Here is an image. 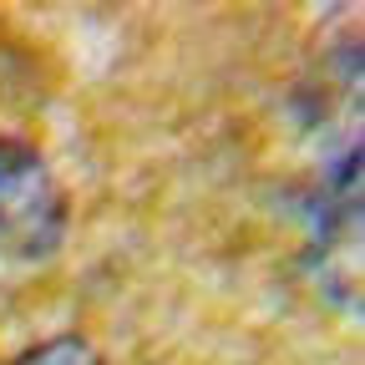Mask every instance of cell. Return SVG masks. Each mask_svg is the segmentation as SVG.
<instances>
[{
  "instance_id": "obj_1",
  "label": "cell",
  "mask_w": 365,
  "mask_h": 365,
  "mask_svg": "<svg viewBox=\"0 0 365 365\" xmlns=\"http://www.w3.org/2000/svg\"><path fill=\"white\" fill-rule=\"evenodd\" d=\"M309 244L319 284L360 314V127L345 132L340 148L325 158L309 203Z\"/></svg>"
},
{
  "instance_id": "obj_2",
  "label": "cell",
  "mask_w": 365,
  "mask_h": 365,
  "mask_svg": "<svg viewBox=\"0 0 365 365\" xmlns=\"http://www.w3.org/2000/svg\"><path fill=\"white\" fill-rule=\"evenodd\" d=\"M66 239V198L46 158L0 137V264H41Z\"/></svg>"
},
{
  "instance_id": "obj_3",
  "label": "cell",
  "mask_w": 365,
  "mask_h": 365,
  "mask_svg": "<svg viewBox=\"0 0 365 365\" xmlns=\"http://www.w3.org/2000/svg\"><path fill=\"white\" fill-rule=\"evenodd\" d=\"M11 365H102V355L91 350L81 335H51V340L31 345L26 355H16Z\"/></svg>"
}]
</instances>
